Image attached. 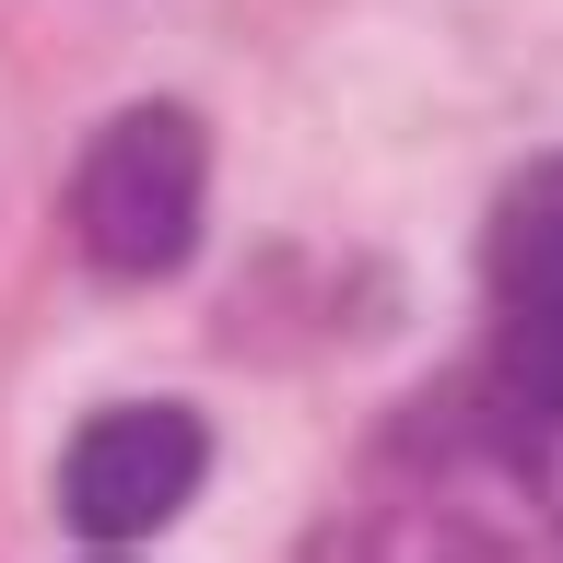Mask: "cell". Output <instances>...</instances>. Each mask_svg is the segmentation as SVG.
<instances>
[{
  "label": "cell",
  "mask_w": 563,
  "mask_h": 563,
  "mask_svg": "<svg viewBox=\"0 0 563 563\" xmlns=\"http://www.w3.org/2000/svg\"><path fill=\"white\" fill-rule=\"evenodd\" d=\"M493 282V341H505V457L528 470V493L563 517V153L540 176H517V200L482 235Z\"/></svg>",
  "instance_id": "cell-1"
},
{
  "label": "cell",
  "mask_w": 563,
  "mask_h": 563,
  "mask_svg": "<svg viewBox=\"0 0 563 563\" xmlns=\"http://www.w3.org/2000/svg\"><path fill=\"white\" fill-rule=\"evenodd\" d=\"M200 470H211V422L188 411V399H118V411H95L70 434L59 517L82 528V540H153V528L200 493Z\"/></svg>",
  "instance_id": "cell-3"
},
{
  "label": "cell",
  "mask_w": 563,
  "mask_h": 563,
  "mask_svg": "<svg viewBox=\"0 0 563 563\" xmlns=\"http://www.w3.org/2000/svg\"><path fill=\"white\" fill-rule=\"evenodd\" d=\"M200 188H211V141L188 106H130L106 118V141L70 176V235L82 258L118 282H153L200 246Z\"/></svg>",
  "instance_id": "cell-2"
}]
</instances>
